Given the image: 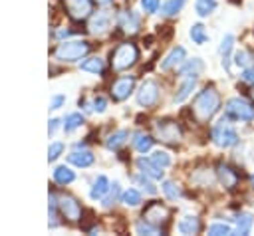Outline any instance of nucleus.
Returning <instances> with one entry per match:
<instances>
[{"instance_id":"7ed1b4c3","label":"nucleus","mask_w":254,"mask_h":236,"mask_svg":"<svg viewBox=\"0 0 254 236\" xmlns=\"http://www.w3.org/2000/svg\"><path fill=\"white\" fill-rule=\"evenodd\" d=\"M210 137H212V143L220 149H230L238 143V133L236 129L230 125V119L228 117H220L214 125H212V131H210Z\"/></svg>"},{"instance_id":"a878e982","label":"nucleus","mask_w":254,"mask_h":236,"mask_svg":"<svg viewBox=\"0 0 254 236\" xmlns=\"http://www.w3.org/2000/svg\"><path fill=\"white\" fill-rule=\"evenodd\" d=\"M189 36H190V40H192L196 46H204V44L208 42V32H206V28H204L202 24H192V26L189 28Z\"/></svg>"},{"instance_id":"37998d69","label":"nucleus","mask_w":254,"mask_h":236,"mask_svg":"<svg viewBox=\"0 0 254 236\" xmlns=\"http://www.w3.org/2000/svg\"><path fill=\"white\" fill-rule=\"evenodd\" d=\"M105 107H107V101H105V97H101V95H97V97L93 99V103H91V109H93L95 113H103Z\"/></svg>"},{"instance_id":"473e14b6","label":"nucleus","mask_w":254,"mask_h":236,"mask_svg":"<svg viewBox=\"0 0 254 236\" xmlns=\"http://www.w3.org/2000/svg\"><path fill=\"white\" fill-rule=\"evenodd\" d=\"M81 125H83V115H81V113H69V115L65 117V121H64L65 133H71V131H75V129L81 127Z\"/></svg>"},{"instance_id":"dca6fc26","label":"nucleus","mask_w":254,"mask_h":236,"mask_svg":"<svg viewBox=\"0 0 254 236\" xmlns=\"http://www.w3.org/2000/svg\"><path fill=\"white\" fill-rule=\"evenodd\" d=\"M196 77L198 75H183V81H181V85L177 87V91L173 95V101L175 103H183L192 93V89L196 87Z\"/></svg>"},{"instance_id":"4468645a","label":"nucleus","mask_w":254,"mask_h":236,"mask_svg":"<svg viewBox=\"0 0 254 236\" xmlns=\"http://www.w3.org/2000/svg\"><path fill=\"white\" fill-rule=\"evenodd\" d=\"M232 50H234V36L232 34H226L222 40H220V46H218V54H220V63L226 71H230V63H232Z\"/></svg>"},{"instance_id":"bb28decb","label":"nucleus","mask_w":254,"mask_h":236,"mask_svg":"<svg viewBox=\"0 0 254 236\" xmlns=\"http://www.w3.org/2000/svg\"><path fill=\"white\" fill-rule=\"evenodd\" d=\"M79 67H81L83 71H89V73H103V69H105V59H101L99 56L87 58V59L81 61Z\"/></svg>"},{"instance_id":"c9c22d12","label":"nucleus","mask_w":254,"mask_h":236,"mask_svg":"<svg viewBox=\"0 0 254 236\" xmlns=\"http://www.w3.org/2000/svg\"><path fill=\"white\" fill-rule=\"evenodd\" d=\"M163 192H165V196H167L169 200H177V198L181 196V188H179V184L173 182V180H165V182H163Z\"/></svg>"},{"instance_id":"6e6552de","label":"nucleus","mask_w":254,"mask_h":236,"mask_svg":"<svg viewBox=\"0 0 254 236\" xmlns=\"http://www.w3.org/2000/svg\"><path fill=\"white\" fill-rule=\"evenodd\" d=\"M169 218H171L169 206H165V204L159 202V200L149 202V204L145 206V210H143V220H147V222H151V224H155V226L167 224Z\"/></svg>"},{"instance_id":"e433bc0d","label":"nucleus","mask_w":254,"mask_h":236,"mask_svg":"<svg viewBox=\"0 0 254 236\" xmlns=\"http://www.w3.org/2000/svg\"><path fill=\"white\" fill-rule=\"evenodd\" d=\"M232 226L230 224H224V222H214L208 226V234L210 236H222V234H232Z\"/></svg>"},{"instance_id":"ea45409f","label":"nucleus","mask_w":254,"mask_h":236,"mask_svg":"<svg viewBox=\"0 0 254 236\" xmlns=\"http://www.w3.org/2000/svg\"><path fill=\"white\" fill-rule=\"evenodd\" d=\"M135 182H139V184H141V186H143V188H145L149 194H155V192H157V186H155V184L151 182V178H149V177H145L143 173L135 177Z\"/></svg>"},{"instance_id":"a19ab883","label":"nucleus","mask_w":254,"mask_h":236,"mask_svg":"<svg viewBox=\"0 0 254 236\" xmlns=\"http://www.w3.org/2000/svg\"><path fill=\"white\" fill-rule=\"evenodd\" d=\"M62 151H64V143H60V141L52 143V145H50V149H48V161H50V163H54V161L62 155Z\"/></svg>"},{"instance_id":"2f4dec72","label":"nucleus","mask_w":254,"mask_h":236,"mask_svg":"<svg viewBox=\"0 0 254 236\" xmlns=\"http://www.w3.org/2000/svg\"><path fill=\"white\" fill-rule=\"evenodd\" d=\"M121 202L127 206H139L141 204V194L137 188H125L121 192Z\"/></svg>"},{"instance_id":"f8f14e48","label":"nucleus","mask_w":254,"mask_h":236,"mask_svg":"<svg viewBox=\"0 0 254 236\" xmlns=\"http://www.w3.org/2000/svg\"><path fill=\"white\" fill-rule=\"evenodd\" d=\"M117 26L121 28L123 34H135L141 28V18L133 10H119V14H117Z\"/></svg>"},{"instance_id":"423d86ee","label":"nucleus","mask_w":254,"mask_h":236,"mask_svg":"<svg viewBox=\"0 0 254 236\" xmlns=\"http://www.w3.org/2000/svg\"><path fill=\"white\" fill-rule=\"evenodd\" d=\"M155 135H157L159 141L169 143V145H177V143L183 139V131H181L179 123L173 121V119L157 121V123H155Z\"/></svg>"},{"instance_id":"20e7f679","label":"nucleus","mask_w":254,"mask_h":236,"mask_svg":"<svg viewBox=\"0 0 254 236\" xmlns=\"http://www.w3.org/2000/svg\"><path fill=\"white\" fill-rule=\"evenodd\" d=\"M139 59V50L135 44L131 42H125V44H119L113 52H111V67L115 71H123V69H129L137 63Z\"/></svg>"},{"instance_id":"49530a36","label":"nucleus","mask_w":254,"mask_h":236,"mask_svg":"<svg viewBox=\"0 0 254 236\" xmlns=\"http://www.w3.org/2000/svg\"><path fill=\"white\" fill-rule=\"evenodd\" d=\"M58 125H60V119H50V123H48V133L54 135V131L58 129Z\"/></svg>"},{"instance_id":"4be33fe9","label":"nucleus","mask_w":254,"mask_h":236,"mask_svg":"<svg viewBox=\"0 0 254 236\" xmlns=\"http://www.w3.org/2000/svg\"><path fill=\"white\" fill-rule=\"evenodd\" d=\"M236 226H234V230H232V234H242V236H246V234H250V230H252V224H254V216L250 214V212H242V214H238L236 216Z\"/></svg>"},{"instance_id":"412c9836","label":"nucleus","mask_w":254,"mask_h":236,"mask_svg":"<svg viewBox=\"0 0 254 236\" xmlns=\"http://www.w3.org/2000/svg\"><path fill=\"white\" fill-rule=\"evenodd\" d=\"M109 186H111V182H109V178L105 177V175H99L95 180H93V184H91V190H89V196L93 198V200H101L105 194H107V190H109Z\"/></svg>"},{"instance_id":"f704fd0d","label":"nucleus","mask_w":254,"mask_h":236,"mask_svg":"<svg viewBox=\"0 0 254 236\" xmlns=\"http://www.w3.org/2000/svg\"><path fill=\"white\" fill-rule=\"evenodd\" d=\"M232 61L238 65V67H248V65H252V56H250V52H246V50H238V52H234V56H232Z\"/></svg>"},{"instance_id":"4c0bfd02","label":"nucleus","mask_w":254,"mask_h":236,"mask_svg":"<svg viewBox=\"0 0 254 236\" xmlns=\"http://www.w3.org/2000/svg\"><path fill=\"white\" fill-rule=\"evenodd\" d=\"M151 161H153L155 165H159L161 169H167V167L171 165V155H169L167 151H155V153L151 155Z\"/></svg>"},{"instance_id":"3c124183","label":"nucleus","mask_w":254,"mask_h":236,"mask_svg":"<svg viewBox=\"0 0 254 236\" xmlns=\"http://www.w3.org/2000/svg\"><path fill=\"white\" fill-rule=\"evenodd\" d=\"M250 182H252V188H254V175L250 177Z\"/></svg>"},{"instance_id":"39448f33","label":"nucleus","mask_w":254,"mask_h":236,"mask_svg":"<svg viewBox=\"0 0 254 236\" xmlns=\"http://www.w3.org/2000/svg\"><path fill=\"white\" fill-rule=\"evenodd\" d=\"M224 113L232 121L250 123V121H254V103L246 101L244 97H230L224 103Z\"/></svg>"},{"instance_id":"c03bdc74","label":"nucleus","mask_w":254,"mask_h":236,"mask_svg":"<svg viewBox=\"0 0 254 236\" xmlns=\"http://www.w3.org/2000/svg\"><path fill=\"white\" fill-rule=\"evenodd\" d=\"M242 79L248 83H254V65H248L242 69Z\"/></svg>"},{"instance_id":"c756f323","label":"nucleus","mask_w":254,"mask_h":236,"mask_svg":"<svg viewBox=\"0 0 254 236\" xmlns=\"http://www.w3.org/2000/svg\"><path fill=\"white\" fill-rule=\"evenodd\" d=\"M214 10H216V0H196V2H194V12H196V16H200V18L210 16Z\"/></svg>"},{"instance_id":"79ce46f5","label":"nucleus","mask_w":254,"mask_h":236,"mask_svg":"<svg viewBox=\"0 0 254 236\" xmlns=\"http://www.w3.org/2000/svg\"><path fill=\"white\" fill-rule=\"evenodd\" d=\"M141 8L147 14H155L161 10V0H141Z\"/></svg>"},{"instance_id":"0eeeda50","label":"nucleus","mask_w":254,"mask_h":236,"mask_svg":"<svg viewBox=\"0 0 254 236\" xmlns=\"http://www.w3.org/2000/svg\"><path fill=\"white\" fill-rule=\"evenodd\" d=\"M159 95H161L159 83H157L155 79H145V81L141 83L139 91H137V103H139L141 107H147V109H149V107L157 105Z\"/></svg>"},{"instance_id":"a211bd4d","label":"nucleus","mask_w":254,"mask_h":236,"mask_svg":"<svg viewBox=\"0 0 254 236\" xmlns=\"http://www.w3.org/2000/svg\"><path fill=\"white\" fill-rule=\"evenodd\" d=\"M111 26V16L107 12H97L95 16H91V22H89V32L95 34V36H101L109 30Z\"/></svg>"},{"instance_id":"9d476101","label":"nucleus","mask_w":254,"mask_h":236,"mask_svg":"<svg viewBox=\"0 0 254 236\" xmlns=\"http://www.w3.org/2000/svg\"><path fill=\"white\" fill-rule=\"evenodd\" d=\"M58 208L62 216H65L69 222H77L81 218V204L71 194H60L58 196Z\"/></svg>"},{"instance_id":"72a5a7b5","label":"nucleus","mask_w":254,"mask_h":236,"mask_svg":"<svg viewBox=\"0 0 254 236\" xmlns=\"http://www.w3.org/2000/svg\"><path fill=\"white\" fill-rule=\"evenodd\" d=\"M135 232H137V234L157 236V234H161V228H159V226H155V224H151V222H147V220H139V222L135 224Z\"/></svg>"},{"instance_id":"f3484780","label":"nucleus","mask_w":254,"mask_h":236,"mask_svg":"<svg viewBox=\"0 0 254 236\" xmlns=\"http://www.w3.org/2000/svg\"><path fill=\"white\" fill-rule=\"evenodd\" d=\"M137 169H139L145 177H149V178H153V180H159V178H163V175H165V171H163L159 165H155L151 159H145V157H139V159H137Z\"/></svg>"},{"instance_id":"ddd939ff","label":"nucleus","mask_w":254,"mask_h":236,"mask_svg":"<svg viewBox=\"0 0 254 236\" xmlns=\"http://www.w3.org/2000/svg\"><path fill=\"white\" fill-rule=\"evenodd\" d=\"M216 177H218L220 184H222L224 188H228V190L236 188V186H238V180H240V175H238L230 165H226V163H220V165L216 167Z\"/></svg>"},{"instance_id":"cd10ccee","label":"nucleus","mask_w":254,"mask_h":236,"mask_svg":"<svg viewBox=\"0 0 254 236\" xmlns=\"http://www.w3.org/2000/svg\"><path fill=\"white\" fill-rule=\"evenodd\" d=\"M185 4H187V0H167V2L161 4V14L167 16V18L177 16L185 8Z\"/></svg>"},{"instance_id":"c85d7f7f","label":"nucleus","mask_w":254,"mask_h":236,"mask_svg":"<svg viewBox=\"0 0 254 236\" xmlns=\"http://www.w3.org/2000/svg\"><path fill=\"white\" fill-rule=\"evenodd\" d=\"M133 147H135L139 153H147V151H151V147H153V137L147 135V133H135Z\"/></svg>"},{"instance_id":"393cba45","label":"nucleus","mask_w":254,"mask_h":236,"mask_svg":"<svg viewBox=\"0 0 254 236\" xmlns=\"http://www.w3.org/2000/svg\"><path fill=\"white\" fill-rule=\"evenodd\" d=\"M127 139H129V131H125V129H119V131H115V133H111V135L107 137L105 145H107V149H111V151H117L119 147H123V145L127 143Z\"/></svg>"},{"instance_id":"1a4fd4ad","label":"nucleus","mask_w":254,"mask_h":236,"mask_svg":"<svg viewBox=\"0 0 254 236\" xmlns=\"http://www.w3.org/2000/svg\"><path fill=\"white\" fill-rule=\"evenodd\" d=\"M64 6H65L67 16L75 22H81V20L89 18L91 12H93L91 0H64Z\"/></svg>"},{"instance_id":"58836bf2","label":"nucleus","mask_w":254,"mask_h":236,"mask_svg":"<svg viewBox=\"0 0 254 236\" xmlns=\"http://www.w3.org/2000/svg\"><path fill=\"white\" fill-rule=\"evenodd\" d=\"M48 210H50V228H56L58 226V196L56 194H50V206H48Z\"/></svg>"},{"instance_id":"8fccbe9b","label":"nucleus","mask_w":254,"mask_h":236,"mask_svg":"<svg viewBox=\"0 0 254 236\" xmlns=\"http://www.w3.org/2000/svg\"><path fill=\"white\" fill-rule=\"evenodd\" d=\"M95 2H97V4H111L113 0H95Z\"/></svg>"},{"instance_id":"6ab92c4d","label":"nucleus","mask_w":254,"mask_h":236,"mask_svg":"<svg viewBox=\"0 0 254 236\" xmlns=\"http://www.w3.org/2000/svg\"><path fill=\"white\" fill-rule=\"evenodd\" d=\"M67 161H69L73 167L87 169V167H91V165H93L95 157H93V153H91V151H71V153L67 155Z\"/></svg>"},{"instance_id":"7c9ffc66","label":"nucleus","mask_w":254,"mask_h":236,"mask_svg":"<svg viewBox=\"0 0 254 236\" xmlns=\"http://www.w3.org/2000/svg\"><path fill=\"white\" fill-rule=\"evenodd\" d=\"M121 196V188H119V182H113L111 186H109V190H107V194L101 198V204L105 206V208H111L115 202H117V198Z\"/></svg>"},{"instance_id":"9b49d317","label":"nucleus","mask_w":254,"mask_h":236,"mask_svg":"<svg viewBox=\"0 0 254 236\" xmlns=\"http://www.w3.org/2000/svg\"><path fill=\"white\" fill-rule=\"evenodd\" d=\"M135 91V75H123V77H117L111 85V97L115 101H123L127 99L131 93Z\"/></svg>"},{"instance_id":"aec40b11","label":"nucleus","mask_w":254,"mask_h":236,"mask_svg":"<svg viewBox=\"0 0 254 236\" xmlns=\"http://www.w3.org/2000/svg\"><path fill=\"white\" fill-rule=\"evenodd\" d=\"M177 230L181 232V234H198L200 230H202V224H200V218L198 216H185V218H181L179 220V224H177Z\"/></svg>"},{"instance_id":"de8ad7c7","label":"nucleus","mask_w":254,"mask_h":236,"mask_svg":"<svg viewBox=\"0 0 254 236\" xmlns=\"http://www.w3.org/2000/svg\"><path fill=\"white\" fill-rule=\"evenodd\" d=\"M56 36L58 38H65V36H69V30H60V32H56Z\"/></svg>"},{"instance_id":"f03ea898","label":"nucleus","mask_w":254,"mask_h":236,"mask_svg":"<svg viewBox=\"0 0 254 236\" xmlns=\"http://www.w3.org/2000/svg\"><path fill=\"white\" fill-rule=\"evenodd\" d=\"M89 50H91V46L85 40H69V42H62L54 50V58L60 59V61L71 63V61H77V59L85 58L89 54Z\"/></svg>"},{"instance_id":"5701e85b","label":"nucleus","mask_w":254,"mask_h":236,"mask_svg":"<svg viewBox=\"0 0 254 236\" xmlns=\"http://www.w3.org/2000/svg\"><path fill=\"white\" fill-rule=\"evenodd\" d=\"M204 69V63L200 58H190L181 63V75H198Z\"/></svg>"},{"instance_id":"f257e3e1","label":"nucleus","mask_w":254,"mask_h":236,"mask_svg":"<svg viewBox=\"0 0 254 236\" xmlns=\"http://www.w3.org/2000/svg\"><path fill=\"white\" fill-rule=\"evenodd\" d=\"M220 109V93L214 85H206L202 87L196 95H194V101H192V115L198 123H208Z\"/></svg>"},{"instance_id":"b1692460","label":"nucleus","mask_w":254,"mask_h":236,"mask_svg":"<svg viewBox=\"0 0 254 236\" xmlns=\"http://www.w3.org/2000/svg\"><path fill=\"white\" fill-rule=\"evenodd\" d=\"M54 180H56L58 184L65 186V184H69V182H73V180H75V173H73L69 167L60 165V167H56V169H54Z\"/></svg>"},{"instance_id":"09e8293b","label":"nucleus","mask_w":254,"mask_h":236,"mask_svg":"<svg viewBox=\"0 0 254 236\" xmlns=\"http://www.w3.org/2000/svg\"><path fill=\"white\" fill-rule=\"evenodd\" d=\"M248 95H250V99H252V103H254V83H250V89H248Z\"/></svg>"},{"instance_id":"2eb2a0df","label":"nucleus","mask_w":254,"mask_h":236,"mask_svg":"<svg viewBox=\"0 0 254 236\" xmlns=\"http://www.w3.org/2000/svg\"><path fill=\"white\" fill-rule=\"evenodd\" d=\"M185 59H187V50H185L183 46H175V48L165 56V59L161 61V69H163V71L173 69V67L181 65Z\"/></svg>"},{"instance_id":"a18cd8bd","label":"nucleus","mask_w":254,"mask_h":236,"mask_svg":"<svg viewBox=\"0 0 254 236\" xmlns=\"http://www.w3.org/2000/svg\"><path fill=\"white\" fill-rule=\"evenodd\" d=\"M64 103H65V97L64 95H54L52 101H50V109H60Z\"/></svg>"}]
</instances>
